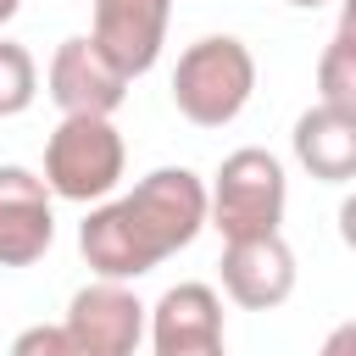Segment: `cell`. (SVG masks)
Masks as SVG:
<instances>
[{
	"instance_id": "cell-1",
	"label": "cell",
	"mask_w": 356,
	"mask_h": 356,
	"mask_svg": "<svg viewBox=\"0 0 356 356\" xmlns=\"http://www.w3.org/2000/svg\"><path fill=\"white\" fill-rule=\"evenodd\" d=\"M200 228H206V178L189 167H156L128 195L89 206V217L78 222V250L95 278L134 284L139 273L189 250Z\"/></svg>"
},
{
	"instance_id": "cell-2",
	"label": "cell",
	"mask_w": 356,
	"mask_h": 356,
	"mask_svg": "<svg viewBox=\"0 0 356 356\" xmlns=\"http://www.w3.org/2000/svg\"><path fill=\"white\" fill-rule=\"evenodd\" d=\"M256 95V56L234 33L195 39L172 67V106L195 128H228Z\"/></svg>"
},
{
	"instance_id": "cell-3",
	"label": "cell",
	"mask_w": 356,
	"mask_h": 356,
	"mask_svg": "<svg viewBox=\"0 0 356 356\" xmlns=\"http://www.w3.org/2000/svg\"><path fill=\"white\" fill-rule=\"evenodd\" d=\"M289 206V178L284 161L261 145H245L222 156L211 189H206V222L222 239H250V234H278Z\"/></svg>"
},
{
	"instance_id": "cell-4",
	"label": "cell",
	"mask_w": 356,
	"mask_h": 356,
	"mask_svg": "<svg viewBox=\"0 0 356 356\" xmlns=\"http://www.w3.org/2000/svg\"><path fill=\"white\" fill-rule=\"evenodd\" d=\"M128 145L111 128V117H61L44 139V184L56 200L95 206L122 184Z\"/></svg>"
},
{
	"instance_id": "cell-5",
	"label": "cell",
	"mask_w": 356,
	"mask_h": 356,
	"mask_svg": "<svg viewBox=\"0 0 356 356\" xmlns=\"http://www.w3.org/2000/svg\"><path fill=\"white\" fill-rule=\"evenodd\" d=\"M44 83H50V100L61 106V117H111L122 106V95H128L134 78L89 33H72V39L56 44Z\"/></svg>"
},
{
	"instance_id": "cell-6",
	"label": "cell",
	"mask_w": 356,
	"mask_h": 356,
	"mask_svg": "<svg viewBox=\"0 0 356 356\" xmlns=\"http://www.w3.org/2000/svg\"><path fill=\"white\" fill-rule=\"evenodd\" d=\"M67 339L78 356H134L139 334H145V306L128 284L117 278H95L72 295L67 306Z\"/></svg>"
},
{
	"instance_id": "cell-7",
	"label": "cell",
	"mask_w": 356,
	"mask_h": 356,
	"mask_svg": "<svg viewBox=\"0 0 356 356\" xmlns=\"http://www.w3.org/2000/svg\"><path fill=\"white\" fill-rule=\"evenodd\" d=\"M222 289L245 312H273L295 295V250L284 234H250V239H222Z\"/></svg>"
},
{
	"instance_id": "cell-8",
	"label": "cell",
	"mask_w": 356,
	"mask_h": 356,
	"mask_svg": "<svg viewBox=\"0 0 356 356\" xmlns=\"http://www.w3.org/2000/svg\"><path fill=\"white\" fill-rule=\"evenodd\" d=\"M56 239L50 184L33 167H0V267H33Z\"/></svg>"
},
{
	"instance_id": "cell-9",
	"label": "cell",
	"mask_w": 356,
	"mask_h": 356,
	"mask_svg": "<svg viewBox=\"0 0 356 356\" xmlns=\"http://www.w3.org/2000/svg\"><path fill=\"white\" fill-rule=\"evenodd\" d=\"M167 22H172V0H95V28L89 39L128 72H150L161 44H167Z\"/></svg>"
},
{
	"instance_id": "cell-10",
	"label": "cell",
	"mask_w": 356,
	"mask_h": 356,
	"mask_svg": "<svg viewBox=\"0 0 356 356\" xmlns=\"http://www.w3.org/2000/svg\"><path fill=\"white\" fill-rule=\"evenodd\" d=\"M289 145H295V161L317 184H356V111L317 100L295 117Z\"/></svg>"
},
{
	"instance_id": "cell-11",
	"label": "cell",
	"mask_w": 356,
	"mask_h": 356,
	"mask_svg": "<svg viewBox=\"0 0 356 356\" xmlns=\"http://www.w3.org/2000/svg\"><path fill=\"white\" fill-rule=\"evenodd\" d=\"M150 339L156 350L178 345H222V300L211 284H172L150 306Z\"/></svg>"
},
{
	"instance_id": "cell-12",
	"label": "cell",
	"mask_w": 356,
	"mask_h": 356,
	"mask_svg": "<svg viewBox=\"0 0 356 356\" xmlns=\"http://www.w3.org/2000/svg\"><path fill=\"white\" fill-rule=\"evenodd\" d=\"M317 100L356 111V33L334 28V39L317 56Z\"/></svg>"
},
{
	"instance_id": "cell-13",
	"label": "cell",
	"mask_w": 356,
	"mask_h": 356,
	"mask_svg": "<svg viewBox=\"0 0 356 356\" xmlns=\"http://www.w3.org/2000/svg\"><path fill=\"white\" fill-rule=\"evenodd\" d=\"M39 95V67L28 56V44L0 39V117H22Z\"/></svg>"
},
{
	"instance_id": "cell-14",
	"label": "cell",
	"mask_w": 356,
	"mask_h": 356,
	"mask_svg": "<svg viewBox=\"0 0 356 356\" xmlns=\"http://www.w3.org/2000/svg\"><path fill=\"white\" fill-rule=\"evenodd\" d=\"M11 356H78V350H72L61 323H33V328H22L11 339Z\"/></svg>"
},
{
	"instance_id": "cell-15",
	"label": "cell",
	"mask_w": 356,
	"mask_h": 356,
	"mask_svg": "<svg viewBox=\"0 0 356 356\" xmlns=\"http://www.w3.org/2000/svg\"><path fill=\"white\" fill-rule=\"evenodd\" d=\"M317 356H356V323H339L328 339H323V350Z\"/></svg>"
},
{
	"instance_id": "cell-16",
	"label": "cell",
	"mask_w": 356,
	"mask_h": 356,
	"mask_svg": "<svg viewBox=\"0 0 356 356\" xmlns=\"http://www.w3.org/2000/svg\"><path fill=\"white\" fill-rule=\"evenodd\" d=\"M339 239H345V245L356 250V189H350V195L339 200Z\"/></svg>"
},
{
	"instance_id": "cell-17",
	"label": "cell",
	"mask_w": 356,
	"mask_h": 356,
	"mask_svg": "<svg viewBox=\"0 0 356 356\" xmlns=\"http://www.w3.org/2000/svg\"><path fill=\"white\" fill-rule=\"evenodd\" d=\"M156 356H228L222 345H178V350H156Z\"/></svg>"
},
{
	"instance_id": "cell-18",
	"label": "cell",
	"mask_w": 356,
	"mask_h": 356,
	"mask_svg": "<svg viewBox=\"0 0 356 356\" xmlns=\"http://www.w3.org/2000/svg\"><path fill=\"white\" fill-rule=\"evenodd\" d=\"M339 28L356 33V0H339Z\"/></svg>"
},
{
	"instance_id": "cell-19",
	"label": "cell",
	"mask_w": 356,
	"mask_h": 356,
	"mask_svg": "<svg viewBox=\"0 0 356 356\" xmlns=\"http://www.w3.org/2000/svg\"><path fill=\"white\" fill-rule=\"evenodd\" d=\"M17 6H22V0H0V28H6L11 17H17Z\"/></svg>"
},
{
	"instance_id": "cell-20",
	"label": "cell",
	"mask_w": 356,
	"mask_h": 356,
	"mask_svg": "<svg viewBox=\"0 0 356 356\" xmlns=\"http://www.w3.org/2000/svg\"><path fill=\"white\" fill-rule=\"evenodd\" d=\"M289 6H300V11H317V6H328V0H289Z\"/></svg>"
}]
</instances>
